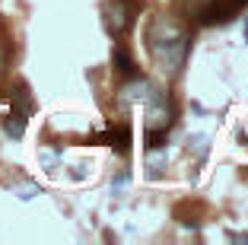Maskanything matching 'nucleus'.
Returning a JSON list of instances; mask_svg holds the SVG:
<instances>
[{
  "label": "nucleus",
  "instance_id": "f257e3e1",
  "mask_svg": "<svg viewBox=\"0 0 248 245\" xmlns=\"http://www.w3.org/2000/svg\"><path fill=\"white\" fill-rule=\"evenodd\" d=\"M146 45H150L153 61L166 73H182L191 51V32L175 16H153L150 29H146Z\"/></svg>",
  "mask_w": 248,
  "mask_h": 245
},
{
  "label": "nucleus",
  "instance_id": "f03ea898",
  "mask_svg": "<svg viewBox=\"0 0 248 245\" xmlns=\"http://www.w3.org/2000/svg\"><path fill=\"white\" fill-rule=\"evenodd\" d=\"M105 16V29L111 35H121L134 26V16H137V0H108L102 10Z\"/></svg>",
  "mask_w": 248,
  "mask_h": 245
},
{
  "label": "nucleus",
  "instance_id": "423d86ee",
  "mask_svg": "<svg viewBox=\"0 0 248 245\" xmlns=\"http://www.w3.org/2000/svg\"><path fill=\"white\" fill-rule=\"evenodd\" d=\"M3 67H7V54H3V48H0V73H3Z\"/></svg>",
  "mask_w": 248,
  "mask_h": 245
},
{
  "label": "nucleus",
  "instance_id": "39448f33",
  "mask_svg": "<svg viewBox=\"0 0 248 245\" xmlns=\"http://www.w3.org/2000/svg\"><path fill=\"white\" fill-rule=\"evenodd\" d=\"M35 195H38L35 185H19V188H16V197H22V201H32Z\"/></svg>",
  "mask_w": 248,
  "mask_h": 245
},
{
  "label": "nucleus",
  "instance_id": "20e7f679",
  "mask_svg": "<svg viewBox=\"0 0 248 245\" xmlns=\"http://www.w3.org/2000/svg\"><path fill=\"white\" fill-rule=\"evenodd\" d=\"M115 67H118V73H124V77H134V61H131V54H127V51L121 48V45H118L115 48Z\"/></svg>",
  "mask_w": 248,
  "mask_h": 245
},
{
  "label": "nucleus",
  "instance_id": "7ed1b4c3",
  "mask_svg": "<svg viewBox=\"0 0 248 245\" xmlns=\"http://www.w3.org/2000/svg\"><path fill=\"white\" fill-rule=\"evenodd\" d=\"M26 121H29V118L22 115V112H10V115L3 118V131H7L13 140H19L22 134H26Z\"/></svg>",
  "mask_w": 248,
  "mask_h": 245
},
{
  "label": "nucleus",
  "instance_id": "6e6552de",
  "mask_svg": "<svg viewBox=\"0 0 248 245\" xmlns=\"http://www.w3.org/2000/svg\"><path fill=\"white\" fill-rule=\"evenodd\" d=\"M245 42H248V19H245Z\"/></svg>",
  "mask_w": 248,
  "mask_h": 245
},
{
  "label": "nucleus",
  "instance_id": "0eeeda50",
  "mask_svg": "<svg viewBox=\"0 0 248 245\" xmlns=\"http://www.w3.org/2000/svg\"><path fill=\"white\" fill-rule=\"evenodd\" d=\"M197 7H207V3H213V0H194Z\"/></svg>",
  "mask_w": 248,
  "mask_h": 245
}]
</instances>
